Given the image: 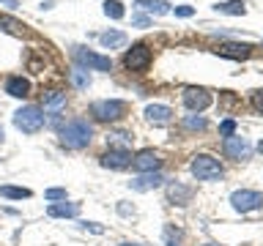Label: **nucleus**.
I'll return each instance as SVG.
<instances>
[{
	"mask_svg": "<svg viewBox=\"0 0 263 246\" xmlns=\"http://www.w3.org/2000/svg\"><path fill=\"white\" fill-rule=\"evenodd\" d=\"M90 139H93V126H90L88 120H82V118H74V120H69L61 129V145L71 148V151H82V148H88Z\"/></svg>",
	"mask_w": 263,
	"mask_h": 246,
	"instance_id": "nucleus-1",
	"label": "nucleus"
},
{
	"mask_svg": "<svg viewBox=\"0 0 263 246\" xmlns=\"http://www.w3.org/2000/svg\"><path fill=\"white\" fill-rule=\"evenodd\" d=\"M90 115L102 123H115L126 115V104H123L121 98H102V101L90 104Z\"/></svg>",
	"mask_w": 263,
	"mask_h": 246,
	"instance_id": "nucleus-2",
	"label": "nucleus"
},
{
	"mask_svg": "<svg viewBox=\"0 0 263 246\" xmlns=\"http://www.w3.org/2000/svg\"><path fill=\"white\" fill-rule=\"evenodd\" d=\"M189 170H192V175H195L197 180H219L222 175H225L222 164L214 159V156H209V153L195 156L192 164H189Z\"/></svg>",
	"mask_w": 263,
	"mask_h": 246,
	"instance_id": "nucleus-3",
	"label": "nucleus"
},
{
	"mask_svg": "<svg viewBox=\"0 0 263 246\" xmlns=\"http://www.w3.org/2000/svg\"><path fill=\"white\" fill-rule=\"evenodd\" d=\"M44 115H41L39 107H22V110L14 112V126L25 131V134H36V131L44 129Z\"/></svg>",
	"mask_w": 263,
	"mask_h": 246,
	"instance_id": "nucleus-4",
	"label": "nucleus"
},
{
	"mask_svg": "<svg viewBox=\"0 0 263 246\" xmlns=\"http://www.w3.org/2000/svg\"><path fill=\"white\" fill-rule=\"evenodd\" d=\"M71 57L80 69H93V71H110L112 69V60L99 52H90L85 47H71Z\"/></svg>",
	"mask_w": 263,
	"mask_h": 246,
	"instance_id": "nucleus-5",
	"label": "nucleus"
},
{
	"mask_svg": "<svg viewBox=\"0 0 263 246\" xmlns=\"http://www.w3.org/2000/svg\"><path fill=\"white\" fill-rule=\"evenodd\" d=\"M230 205L241 213H250V211H258L263 208V194L260 192H250V189H238V192L230 194Z\"/></svg>",
	"mask_w": 263,
	"mask_h": 246,
	"instance_id": "nucleus-6",
	"label": "nucleus"
},
{
	"mask_svg": "<svg viewBox=\"0 0 263 246\" xmlns=\"http://www.w3.org/2000/svg\"><path fill=\"white\" fill-rule=\"evenodd\" d=\"M123 63H126V69H132V71H145L148 66H151V49L145 44H135L126 52V57H123Z\"/></svg>",
	"mask_w": 263,
	"mask_h": 246,
	"instance_id": "nucleus-7",
	"label": "nucleus"
},
{
	"mask_svg": "<svg viewBox=\"0 0 263 246\" xmlns=\"http://www.w3.org/2000/svg\"><path fill=\"white\" fill-rule=\"evenodd\" d=\"M181 98H184L186 110H192V112H203L205 107H211V93L203 88H186Z\"/></svg>",
	"mask_w": 263,
	"mask_h": 246,
	"instance_id": "nucleus-8",
	"label": "nucleus"
},
{
	"mask_svg": "<svg viewBox=\"0 0 263 246\" xmlns=\"http://www.w3.org/2000/svg\"><path fill=\"white\" fill-rule=\"evenodd\" d=\"M222 151H225L230 159L241 161L250 156V142H247V137H238V134H230L225 137V142H222Z\"/></svg>",
	"mask_w": 263,
	"mask_h": 246,
	"instance_id": "nucleus-9",
	"label": "nucleus"
},
{
	"mask_svg": "<svg viewBox=\"0 0 263 246\" xmlns=\"http://www.w3.org/2000/svg\"><path fill=\"white\" fill-rule=\"evenodd\" d=\"M132 164V153L126 148H110L104 156H102V167H110V170H123Z\"/></svg>",
	"mask_w": 263,
	"mask_h": 246,
	"instance_id": "nucleus-10",
	"label": "nucleus"
},
{
	"mask_svg": "<svg viewBox=\"0 0 263 246\" xmlns=\"http://www.w3.org/2000/svg\"><path fill=\"white\" fill-rule=\"evenodd\" d=\"M132 167H135L137 172H156L162 167V159L154 151H143V153H137L135 159H132Z\"/></svg>",
	"mask_w": 263,
	"mask_h": 246,
	"instance_id": "nucleus-11",
	"label": "nucleus"
},
{
	"mask_svg": "<svg viewBox=\"0 0 263 246\" xmlns=\"http://www.w3.org/2000/svg\"><path fill=\"white\" fill-rule=\"evenodd\" d=\"M192 194H195V189L186 183H178V180L167 186V202H173V205H186L192 200Z\"/></svg>",
	"mask_w": 263,
	"mask_h": 246,
	"instance_id": "nucleus-12",
	"label": "nucleus"
},
{
	"mask_svg": "<svg viewBox=\"0 0 263 246\" xmlns=\"http://www.w3.org/2000/svg\"><path fill=\"white\" fill-rule=\"evenodd\" d=\"M162 183H164V175L156 170V172H143V175L135 178L129 186L135 189V192H148V189H156V186H162Z\"/></svg>",
	"mask_w": 263,
	"mask_h": 246,
	"instance_id": "nucleus-13",
	"label": "nucleus"
},
{
	"mask_svg": "<svg viewBox=\"0 0 263 246\" xmlns=\"http://www.w3.org/2000/svg\"><path fill=\"white\" fill-rule=\"evenodd\" d=\"M170 118H173L170 107H164V104H148L145 107V120L154 123V126H164V123H170Z\"/></svg>",
	"mask_w": 263,
	"mask_h": 246,
	"instance_id": "nucleus-14",
	"label": "nucleus"
},
{
	"mask_svg": "<svg viewBox=\"0 0 263 246\" xmlns=\"http://www.w3.org/2000/svg\"><path fill=\"white\" fill-rule=\"evenodd\" d=\"M6 93L14 96V98H25L30 93V82L25 77H8L6 79Z\"/></svg>",
	"mask_w": 263,
	"mask_h": 246,
	"instance_id": "nucleus-15",
	"label": "nucleus"
},
{
	"mask_svg": "<svg viewBox=\"0 0 263 246\" xmlns=\"http://www.w3.org/2000/svg\"><path fill=\"white\" fill-rule=\"evenodd\" d=\"M66 107V93L63 90H47L44 93V110L49 115H58Z\"/></svg>",
	"mask_w": 263,
	"mask_h": 246,
	"instance_id": "nucleus-16",
	"label": "nucleus"
},
{
	"mask_svg": "<svg viewBox=\"0 0 263 246\" xmlns=\"http://www.w3.org/2000/svg\"><path fill=\"white\" fill-rule=\"evenodd\" d=\"M77 213H80L77 202H52L49 205V216H55V219H61V216L71 219V216H77Z\"/></svg>",
	"mask_w": 263,
	"mask_h": 246,
	"instance_id": "nucleus-17",
	"label": "nucleus"
},
{
	"mask_svg": "<svg viewBox=\"0 0 263 246\" xmlns=\"http://www.w3.org/2000/svg\"><path fill=\"white\" fill-rule=\"evenodd\" d=\"M135 6L140 8V11H148L154 16H162V14L170 11V6L164 3V0H135Z\"/></svg>",
	"mask_w": 263,
	"mask_h": 246,
	"instance_id": "nucleus-18",
	"label": "nucleus"
},
{
	"mask_svg": "<svg viewBox=\"0 0 263 246\" xmlns=\"http://www.w3.org/2000/svg\"><path fill=\"white\" fill-rule=\"evenodd\" d=\"M250 49H252L250 44H222V47H219V55L244 60V57H250Z\"/></svg>",
	"mask_w": 263,
	"mask_h": 246,
	"instance_id": "nucleus-19",
	"label": "nucleus"
},
{
	"mask_svg": "<svg viewBox=\"0 0 263 246\" xmlns=\"http://www.w3.org/2000/svg\"><path fill=\"white\" fill-rule=\"evenodd\" d=\"M99 41H102V47L115 49V47L126 44V33H121V30H107V33H102V36H99Z\"/></svg>",
	"mask_w": 263,
	"mask_h": 246,
	"instance_id": "nucleus-20",
	"label": "nucleus"
},
{
	"mask_svg": "<svg viewBox=\"0 0 263 246\" xmlns=\"http://www.w3.org/2000/svg\"><path fill=\"white\" fill-rule=\"evenodd\" d=\"M0 197H8V200H30L33 192L22 186H0Z\"/></svg>",
	"mask_w": 263,
	"mask_h": 246,
	"instance_id": "nucleus-21",
	"label": "nucleus"
},
{
	"mask_svg": "<svg viewBox=\"0 0 263 246\" xmlns=\"http://www.w3.org/2000/svg\"><path fill=\"white\" fill-rule=\"evenodd\" d=\"M214 8H217L219 14H230V16H241V14L247 11L241 0H225V3H217Z\"/></svg>",
	"mask_w": 263,
	"mask_h": 246,
	"instance_id": "nucleus-22",
	"label": "nucleus"
},
{
	"mask_svg": "<svg viewBox=\"0 0 263 246\" xmlns=\"http://www.w3.org/2000/svg\"><path fill=\"white\" fill-rule=\"evenodd\" d=\"M69 77H71V85H74V88H88V85H90V74H88L85 69H80V66L69 74Z\"/></svg>",
	"mask_w": 263,
	"mask_h": 246,
	"instance_id": "nucleus-23",
	"label": "nucleus"
},
{
	"mask_svg": "<svg viewBox=\"0 0 263 246\" xmlns=\"http://www.w3.org/2000/svg\"><path fill=\"white\" fill-rule=\"evenodd\" d=\"M132 139H135V137L126 134V131H115V134L107 137V145H110V148H115V145H123V148H126V145H132Z\"/></svg>",
	"mask_w": 263,
	"mask_h": 246,
	"instance_id": "nucleus-24",
	"label": "nucleus"
},
{
	"mask_svg": "<svg viewBox=\"0 0 263 246\" xmlns=\"http://www.w3.org/2000/svg\"><path fill=\"white\" fill-rule=\"evenodd\" d=\"M104 14L110 16V19H121L123 16V6L118 0H104Z\"/></svg>",
	"mask_w": 263,
	"mask_h": 246,
	"instance_id": "nucleus-25",
	"label": "nucleus"
},
{
	"mask_svg": "<svg viewBox=\"0 0 263 246\" xmlns=\"http://www.w3.org/2000/svg\"><path fill=\"white\" fill-rule=\"evenodd\" d=\"M184 126H186V129L203 131V129H205V118H200V115H189V118H184Z\"/></svg>",
	"mask_w": 263,
	"mask_h": 246,
	"instance_id": "nucleus-26",
	"label": "nucleus"
},
{
	"mask_svg": "<svg viewBox=\"0 0 263 246\" xmlns=\"http://www.w3.org/2000/svg\"><path fill=\"white\" fill-rule=\"evenodd\" d=\"M0 28H6V30H11V33H25V25L8 19V16H0Z\"/></svg>",
	"mask_w": 263,
	"mask_h": 246,
	"instance_id": "nucleus-27",
	"label": "nucleus"
},
{
	"mask_svg": "<svg viewBox=\"0 0 263 246\" xmlns=\"http://www.w3.org/2000/svg\"><path fill=\"white\" fill-rule=\"evenodd\" d=\"M219 134H222V137L236 134V120H230V118H228V120H222V123H219Z\"/></svg>",
	"mask_w": 263,
	"mask_h": 246,
	"instance_id": "nucleus-28",
	"label": "nucleus"
},
{
	"mask_svg": "<svg viewBox=\"0 0 263 246\" xmlns=\"http://www.w3.org/2000/svg\"><path fill=\"white\" fill-rule=\"evenodd\" d=\"M47 200L49 202H55V200H66V189H47Z\"/></svg>",
	"mask_w": 263,
	"mask_h": 246,
	"instance_id": "nucleus-29",
	"label": "nucleus"
},
{
	"mask_svg": "<svg viewBox=\"0 0 263 246\" xmlns=\"http://www.w3.org/2000/svg\"><path fill=\"white\" fill-rule=\"evenodd\" d=\"M252 107L258 112H263V90H255V93H252Z\"/></svg>",
	"mask_w": 263,
	"mask_h": 246,
	"instance_id": "nucleus-30",
	"label": "nucleus"
},
{
	"mask_svg": "<svg viewBox=\"0 0 263 246\" xmlns=\"http://www.w3.org/2000/svg\"><path fill=\"white\" fill-rule=\"evenodd\" d=\"M132 25H137V28H148V25H151V19H148V16H143V14H135V16H132Z\"/></svg>",
	"mask_w": 263,
	"mask_h": 246,
	"instance_id": "nucleus-31",
	"label": "nucleus"
},
{
	"mask_svg": "<svg viewBox=\"0 0 263 246\" xmlns=\"http://www.w3.org/2000/svg\"><path fill=\"white\" fill-rule=\"evenodd\" d=\"M192 14H195L192 6H178L176 8V16H192Z\"/></svg>",
	"mask_w": 263,
	"mask_h": 246,
	"instance_id": "nucleus-32",
	"label": "nucleus"
},
{
	"mask_svg": "<svg viewBox=\"0 0 263 246\" xmlns=\"http://www.w3.org/2000/svg\"><path fill=\"white\" fill-rule=\"evenodd\" d=\"M258 151H260V153H263V139H260V142H258Z\"/></svg>",
	"mask_w": 263,
	"mask_h": 246,
	"instance_id": "nucleus-33",
	"label": "nucleus"
},
{
	"mask_svg": "<svg viewBox=\"0 0 263 246\" xmlns=\"http://www.w3.org/2000/svg\"><path fill=\"white\" fill-rule=\"evenodd\" d=\"M118 246H140V243H118Z\"/></svg>",
	"mask_w": 263,
	"mask_h": 246,
	"instance_id": "nucleus-34",
	"label": "nucleus"
},
{
	"mask_svg": "<svg viewBox=\"0 0 263 246\" xmlns=\"http://www.w3.org/2000/svg\"><path fill=\"white\" fill-rule=\"evenodd\" d=\"M0 142H3V126H0Z\"/></svg>",
	"mask_w": 263,
	"mask_h": 246,
	"instance_id": "nucleus-35",
	"label": "nucleus"
},
{
	"mask_svg": "<svg viewBox=\"0 0 263 246\" xmlns=\"http://www.w3.org/2000/svg\"><path fill=\"white\" fill-rule=\"evenodd\" d=\"M205 246H217V243H205Z\"/></svg>",
	"mask_w": 263,
	"mask_h": 246,
	"instance_id": "nucleus-36",
	"label": "nucleus"
}]
</instances>
